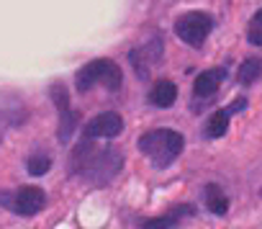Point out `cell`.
<instances>
[{"label": "cell", "mask_w": 262, "mask_h": 229, "mask_svg": "<svg viewBox=\"0 0 262 229\" xmlns=\"http://www.w3.org/2000/svg\"><path fill=\"white\" fill-rule=\"evenodd\" d=\"M123 155L113 147L108 150H98L90 137H82V142L75 147L72 157H70V173L80 175L82 180L93 183V185H105L118 170H121Z\"/></svg>", "instance_id": "6da1fadb"}, {"label": "cell", "mask_w": 262, "mask_h": 229, "mask_svg": "<svg viewBox=\"0 0 262 229\" xmlns=\"http://www.w3.org/2000/svg\"><path fill=\"white\" fill-rule=\"evenodd\" d=\"M185 147V139L180 132L172 129H155L139 137V150L157 165V168H167L170 162H175L180 157Z\"/></svg>", "instance_id": "7a4b0ae2"}, {"label": "cell", "mask_w": 262, "mask_h": 229, "mask_svg": "<svg viewBox=\"0 0 262 229\" xmlns=\"http://www.w3.org/2000/svg\"><path fill=\"white\" fill-rule=\"evenodd\" d=\"M121 82H123L121 67L111 59H93L77 72V90L80 93H88L93 85H103L105 90L116 93V90H121Z\"/></svg>", "instance_id": "3957f363"}, {"label": "cell", "mask_w": 262, "mask_h": 229, "mask_svg": "<svg viewBox=\"0 0 262 229\" xmlns=\"http://www.w3.org/2000/svg\"><path fill=\"white\" fill-rule=\"evenodd\" d=\"M213 29V18L203 11H190V13H183L178 21H175V34L193 49L203 47L206 36L211 34Z\"/></svg>", "instance_id": "277c9868"}, {"label": "cell", "mask_w": 262, "mask_h": 229, "mask_svg": "<svg viewBox=\"0 0 262 229\" xmlns=\"http://www.w3.org/2000/svg\"><path fill=\"white\" fill-rule=\"evenodd\" d=\"M49 95L54 98V106H57V111H59V129H57V137H59V142L64 144V142H70L72 132L77 129L80 116L70 108V98H67L64 85H59V82L52 85V88H49Z\"/></svg>", "instance_id": "5b68a950"}, {"label": "cell", "mask_w": 262, "mask_h": 229, "mask_svg": "<svg viewBox=\"0 0 262 229\" xmlns=\"http://www.w3.org/2000/svg\"><path fill=\"white\" fill-rule=\"evenodd\" d=\"M123 132V119L113 111H105L100 116L90 119L82 129V137H90V139H113Z\"/></svg>", "instance_id": "8992f818"}, {"label": "cell", "mask_w": 262, "mask_h": 229, "mask_svg": "<svg viewBox=\"0 0 262 229\" xmlns=\"http://www.w3.org/2000/svg\"><path fill=\"white\" fill-rule=\"evenodd\" d=\"M44 201H47V196H44L41 188L26 185V188H21L18 193H13L11 209H13L16 214H21V216H34V214H39V211L44 209Z\"/></svg>", "instance_id": "52a82bcc"}, {"label": "cell", "mask_w": 262, "mask_h": 229, "mask_svg": "<svg viewBox=\"0 0 262 229\" xmlns=\"http://www.w3.org/2000/svg\"><path fill=\"white\" fill-rule=\"evenodd\" d=\"M131 57V65H134V70H137V77H142V80H147L149 77V72H152V67L160 62V57H162V41H149V44H144L142 49H134L128 54Z\"/></svg>", "instance_id": "ba28073f"}, {"label": "cell", "mask_w": 262, "mask_h": 229, "mask_svg": "<svg viewBox=\"0 0 262 229\" xmlns=\"http://www.w3.org/2000/svg\"><path fill=\"white\" fill-rule=\"evenodd\" d=\"M224 80H226V70H221V67L206 70V72H201V75L195 77L193 93H195L198 98H208V95H213V93L219 90V85H221Z\"/></svg>", "instance_id": "9c48e42d"}, {"label": "cell", "mask_w": 262, "mask_h": 229, "mask_svg": "<svg viewBox=\"0 0 262 229\" xmlns=\"http://www.w3.org/2000/svg\"><path fill=\"white\" fill-rule=\"evenodd\" d=\"M175 98H178V88H175V82H170V80H160V82L149 90V103L157 106V108H170V106L175 103Z\"/></svg>", "instance_id": "30bf717a"}, {"label": "cell", "mask_w": 262, "mask_h": 229, "mask_svg": "<svg viewBox=\"0 0 262 229\" xmlns=\"http://www.w3.org/2000/svg\"><path fill=\"white\" fill-rule=\"evenodd\" d=\"M206 206H208V211L216 214V216H224V214L229 211V198H226V193H224L216 183H208V185H206Z\"/></svg>", "instance_id": "8fae6325"}, {"label": "cell", "mask_w": 262, "mask_h": 229, "mask_svg": "<svg viewBox=\"0 0 262 229\" xmlns=\"http://www.w3.org/2000/svg\"><path fill=\"white\" fill-rule=\"evenodd\" d=\"M229 116H231V111L226 108H221V111H216L213 116L208 119V124H206V134L211 137V139H219V137H224L226 134V129H229Z\"/></svg>", "instance_id": "7c38bea8"}, {"label": "cell", "mask_w": 262, "mask_h": 229, "mask_svg": "<svg viewBox=\"0 0 262 229\" xmlns=\"http://www.w3.org/2000/svg\"><path fill=\"white\" fill-rule=\"evenodd\" d=\"M259 75H262V59L252 57V59H244V65L239 67V75H236V80H239L242 85H252V82H254Z\"/></svg>", "instance_id": "4fadbf2b"}, {"label": "cell", "mask_w": 262, "mask_h": 229, "mask_svg": "<svg viewBox=\"0 0 262 229\" xmlns=\"http://www.w3.org/2000/svg\"><path fill=\"white\" fill-rule=\"evenodd\" d=\"M49 168H52V160H49L47 155H34V157H29V162H26L29 175H47Z\"/></svg>", "instance_id": "5bb4252c"}, {"label": "cell", "mask_w": 262, "mask_h": 229, "mask_svg": "<svg viewBox=\"0 0 262 229\" xmlns=\"http://www.w3.org/2000/svg\"><path fill=\"white\" fill-rule=\"evenodd\" d=\"M180 214H190V209H178V211H172L170 216L152 219V221H147V229H157V226H178V219H180Z\"/></svg>", "instance_id": "9a60e30c"}, {"label": "cell", "mask_w": 262, "mask_h": 229, "mask_svg": "<svg viewBox=\"0 0 262 229\" xmlns=\"http://www.w3.org/2000/svg\"><path fill=\"white\" fill-rule=\"evenodd\" d=\"M249 41L254 47H262V11H257L252 24H249Z\"/></svg>", "instance_id": "2e32d148"}]
</instances>
